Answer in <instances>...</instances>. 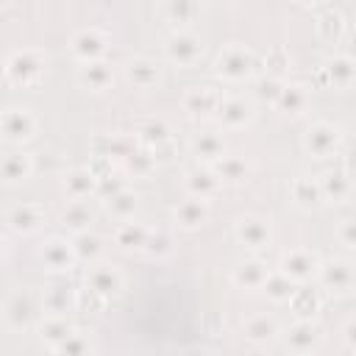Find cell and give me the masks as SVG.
I'll use <instances>...</instances> for the list:
<instances>
[{"mask_svg":"<svg viewBox=\"0 0 356 356\" xmlns=\"http://www.w3.org/2000/svg\"><path fill=\"white\" fill-rule=\"evenodd\" d=\"M117 242L122 248H142L147 242V231L139 228V225H134V222H122L120 231H117Z\"/></svg>","mask_w":356,"mask_h":356,"instance_id":"26","label":"cell"},{"mask_svg":"<svg viewBox=\"0 0 356 356\" xmlns=\"http://www.w3.org/2000/svg\"><path fill=\"white\" fill-rule=\"evenodd\" d=\"M86 284L95 289V292H100V295H117L120 289H122V275L114 270V267H95L89 275H86Z\"/></svg>","mask_w":356,"mask_h":356,"instance_id":"10","label":"cell"},{"mask_svg":"<svg viewBox=\"0 0 356 356\" xmlns=\"http://www.w3.org/2000/svg\"><path fill=\"white\" fill-rule=\"evenodd\" d=\"M6 323L11 325V328H22L25 325V320L31 317V306L25 303V298H22V292H17V295H11L8 298V303H6Z\"/></svg>","mask_w":356,"mask_h":356,"instance_id":"19","label":"cell"},{"mask_svg":"<svg viewBox=\"0 0 356 356\" xmlns=\"http://www.w3.org/2000/svg\"><path fill=\"white\" fill-rule=\"evenodd\" d=\"M44 61H47V58H44L39 50H17V53L6 61V75H8L14 83H19V86H31V83H36V81L42 78Z\"/></svg>","mask_w":356,"mask_h":356,"instance_id":"1","label":"cell"},{"mask_svg":"<svg viewBox=\"0 0 356 356\" xmlns=\"http://www.w3.org/2000/svg\"><path fill=\"white\" fill-rule=\"evenodd\" d=\"M334 145H337V128L334 125H328V122H317L314 128H309V134H306V147L314 153V156H328L331 150H334Z\"/></svg>","mask_w":356,"mask_h":356,"instance_id":"8","label":"cell"},{"mask_svg":"<svg viewBox=\"0 0 356 356\" xmlns=\"http://www.w3.org/2000/svg\"><path fill=\"white\" fill-rule=\"evenodd\" d=\"M167 53H170V58L178 61V64H192V61L197 58V53H200V44H197V39H192V36H186V33H178V36L170 39Z\"/></svg>","mask_w":356,"mask_h":356,"instance_id":"12","label":"cell"},{"mask_svg":"<svg viewBox=\"0 0 356 356\" xmlns=\"http://www.w3.org/2000/svg\"><path fill=\"white\" fill-rule=\"evenodd\" d=\"M245 337L253 339V342H267V339L275 337V325L267 317H253V320L245 323Z\"/></svg>","mask_w":356,"mask_h":356,"instance_id":"24","label":"cell"},{"mask_svg":"<svg viewBox=\"0 0 356 356\" xmlns=\"http://www.w3.org/2000/svg\"><path fill=\"white\" fill-rule=\"evenodd\" d=\"M6 222H8V228L17 231V234H31V231H36V228L42 225V209L33 206V203H19V206H14V209L8 211Z\"/></svg>","mask_w":356,"mask_h":356,"instance_id":"4","label":"cell"},{"mask_svg":"<svg viewBox=\"0 0 356 356\" xmlns=\"http://www.w3.org/2000/svg\"><path fill=\"white\" fill-rule=\"evenodd\" d=\"M345 339L356 348V320H350V323H348V328H345Z\"/></svg>","mask_w":356,"mask_h":356,"instance_id":"38","label":"cell"},{"mask_svg":"<svg viewBox=\"0 0 356 356\" xmlns=\"http://www.w3.org/2000/svg\"><path fill=\"white\" fill-rule=\"evenodd\" d=\"M328 72H331V81L337 78L339 83H348L356 75V61L353 58H334V61H328Z\"/></svg>","mask_w":356,"mask_h":356,"instance_id":"33","label":"cell"},{"mask_svg":"<svg viewBox=\"0 0 356 356\" xmlns=\"http://www.w3.org/2000/svg\"><path fill=\"white\" fill-rule=\"evenodd\" d=\"M72 248H75V256L78 259H95L100 253V239L92 236V234H81Z\"/></svg>","mask_w":356,"mask_h":356,"instance_id":"34","label":"cell"},{"mask_svg":"<svg viewBox=\"0 0 356 356\" xmlns=\"http://www.w3.org/2000/svg\"><path fill=\"white\" fill-rule=\"evenodd\" d=\"M72 331H75V328L64 320V314H50V317L42 323V339H44V342H50V348L61 345Z\"/></svg>","mask_w":356,"mask_h":356,"instance_id":"16","label":"cell"},{"mask_svg":"<svg viewBox=\"0 0 356 356\" xmlns=\"http://www.w3.org/2000/svg\"><path fill=\"white\" fill-rule=\"evenodd\" d=\"M236 239L245 245V248H264L270 242V225L261 220V217H242L236 222Z\"/></svg>","mask_w":356,"mask_h":356,"instance_id":"3","label":"cell"},{"mask_svg":"<svg viewBox=\"0 0 356 356\" xmlns=\"http://www.w3.org/2000/svg\"><path fill=\"white\" fill-rule=\"evenodd\" d=\"M220 117L234 128V125H239V122H245L248 120V106H245V100H228V103H220Z\"/></svg>","mask_w":356,"mask_h":356,"instance_id":"28","label":"cell"},{"mask_svg":"<svg viewBox=\"0 0 356 356\" xmlns=\"http://www.w3.org/2000/svg\"><path fill=\"white\" fill-rule=\"evenodd\" d=\"M89 209L83 206V200H70V206L64 209V225L70 222L72 228H83L89 222Z\"/></svg>","mask_w":356,"mask_h":356,"instance_id":"31","label":"cell"},{"mask_svg":"<svg viewBox=\"0 0 356 356\" xmlns=\"http://www.w3.org/2000/svg\"><path fill=\"white\" fill-rule=\"evenodd\" d=\"M248 67H250V56L242 47H228L217 58V72L220 75H228V78H242L248 72Z\"/></svg>","mask_w":356,"mask_h":356,"instance_id":"9","label":"cell"},{"mask_svg":"<svg viewBox=\"0 0 356 356\" xmlns=\"http://www.w3.org/2000/svg\"><path fill=\"white\" fill-rule=\"evenodd\" d=\"M108 206H114V211H117L120 217H125L128 211H134V209H136V200H134L131 195L120 192V195H114V197H111V203H108Z\"/></svg>","mask_w":356,"mask_h":356,"instance_id":"36","label":"cell"},{"mask_svg":"<svg viewBox=\"0 0 356 356\" xmlns=\"http://www.w3.org/2000/svg\"><path fill=\"white\" fill-rule=\"evenodd\" d=\"M217 181H220L217 175H211V172H200V170H197V172L189 175V189H192L197 197H206V195H211V192L217 189Z\"/></svg>","mask_w":356,"mask_h":356,"instance_id":"29","label":"cell"},{"mask_svg":"<svg viewBox=\"0 0 356 356\" xmlns=\"http://www.w3.org/2000/svg\"><path fill=\"white\" fill-rule=\"evenodd\" d=\"M314 270H317V259H314L312 253H306V250H292V253H286L284 261H281V273L289 275L292 281H303V278H309Z\"/></svg>","mask_w":356,"mask_h":356,"instance_id":"6","label":"cell"},{"mask_svg":"<svg viewBox=\"0 0 356 356\" xmlns=\"http://www.w3.org/2000/svg\"><path fill=\"white\" fill-rule=\"evenodd\" d=\"M195 153H200L203 159L214 161V159H222V139L214 136V134H200L195 142H192Z\"/></svg>","mask_w":356,"mask_h":356,"instance_id":"23","label":"cell"},{"mask_svg":"<svg viewBox=\"0 0 356 356\" xmlns=\"http://www.w3.org/2000/svg\"><path fill=\"white\" fill-rule=\"evenodd\" d=\"M3 178L8 181V184H17V181H25L28 175H31V156H25V153H8L6 159H3Z\"/></svg>","mask_w":356,"mask_h":356,"instance_id":"15","label":"cell"},{"mask_svg":"<svg viewBox=\"0 0 356 356\" xmlns=\"http://www.w3.org/2000/svg\"><path fill=\"white\" fill-rule=\"evenodd\" d=\"M267 270H264V264H259V261H248V264H242L239 270H236V284H242V286H250V289H256V286H264V281H267Z\"/></svg>","mask_w":356,"mask_h":356,"instance_id":"21","label":"cell"},{"mask_svg":"<svg viewBox=\"0 0 356 356\" xmlns=\"http://www.w3.org/2000/svg\"><path fill=\"white\" fill-rule=\"evenodd\" d=\"M78 81H81L83 86H89V89H95V92H100V89H106V83L111 81V72L106 70V64L83 61V67H81V72H78Z\"/></svg>","mask_w":356,"mask_h":356,"instance_id":"17","label":"cell"},{"mask_svg":"<svg viewBox=\"0 0 356 356\" xmlns=\"http://www.w3.org/2000/svg\"><path fill=\"white\" fill-rule=\"evenodd\" d=\"M128 75H131V81H136V86H150V83L159 78L156 67H153L150 61H145V58L131 61V64H128Z\"/></svg>","mask_w":356,"mask_h":356,"instance_id":"25","label":"cell"},{"mask_svg":"<svg viewBox=\"0 0 356 356\" xmlns=\"http://www.w3.org/2000/svg\"><path fill=\"white\" fill-rule=\"evenodd\" d=\"M245 172H248V164L242 159H228V156H222L220 170H217V175L225 178V181H242Z\"/></svg>","mask_w":356,"mask_h":356,"instance_id":"30","label":"cell"},{"mask_svg":"<svg viewBox=\"0 0 356 356\" xmlns=\"http://www.w3.org/2000/svg\"><path fill=\"white\" fill-rule=\"evenodd\" d=\"M33 131H36V122L28 114V108H6L3 111V136L8 142H25L33 136Z\"/></svg>","mask_w":356,"mask_h":356,"instance_id":"2","label":"cell"},{"mask_svg":"<svg viewBox=\"0 0 356 356\" xmlns=\"http://www.w3.org/2000/svg\"><path fill=\"white\" fill-rule=\"evenodd\" d=\"M323 281L334 292H348L356 284V270L348 261H331V264L323 267Z\"/></svg>","mask_w":356,"mask_h":356,"instance_id":"7","label":"cell"},{"mask_svg":"<svg viewBox=\"0 0 356 356\" xmlns=\"http://www.w3.org/2000/svg\"><path fill=\"white\" fill-rule=\"evenodd\" d=\"M167 17L175 25H192L197 17V0H167Z\"/></svg>","mask_w":356,"mask_h":356,"instance_id":"20","label":"cell"},{"mask_svg":"<svg viewBox=\"0 0 356 356\" xmlns=\"http://www.w3.org/2000/svg\"><path fill=\"white\" fill-rule=\"evenodd\" d=\"M320 195H323V186L312 184L306 175H300V178L292 184V197H295L300 206H317Z\"/></svg>","mask_w":356,"mask_h":356,"instance_id":"22","label":"cell"},{"mask_svg":"<svg viewBox=\"0 0 356 356\" xmlns=\"http://www.w3.org/2000/svg\"><path fill=\"white\" fill-rule=\"evenodd\" d=\"M106 47V39L97 28H89V31H81L75 39H72V53L81 58V61H97V56L103 53Z\"/></svg>","mask_w":356,"mask_h":356,"instance_id":"5","label":"cell"},{"mask_svg":"<svg viewBox=\"0 0 356 356\" xmlns=\"http://www.w3.org/2000/svg\"><path fill=\"white\" fill-rule=\"evenodd\" d=\"M300 3H314V0H300Z\"/></svg>","mask_w":356,"mask_h":356,"instance_id":"39","label":"cell"},{"mask_svg":"<svg viewBox=\"0 0 356 356\" xmlns=\"http://www.w3.org/2000/svg\"><path fill=\"white\" fill-rule=\"evenodd\" d=\"M72 256H75V248L67 245V242H61V239H50L42 248V259H44V264L50 270H67L70 261H72Z\"/></svg>","mask_w":356,"mask_h":356,"instance_id":"11","label":"cell"},{"mask_svg":"<svg viewBox=\"0 0 356 356\" xmlns=\"http://www.w3.org/2000/svg\"><path fill=\"white\" fill-rule=\"evenodd\" d=\"M317 339H320V331H317L312 323H298V325L289 331L286 345H289L292 350H312V348L317 345Z\"/></svg>","mask_w":356,"mask_h":356,"instance_id":"18","label":"cell"},{"mask_svg":"<svg viewBox=\"0 0 356 356\" xmlns=\"http://www.w3.org/2000/svg\"><path fill=\"white\" fill-rule=\"evenodd\" d=\"M92 345H89V337L83 334V331H72L61 345H56L53 350H58V353H86Z\"/></svg>","mask_w":356,"mask_h":356,"instance_id":"32","label":"cell"},{"mask_svg":"<svg viewBox=\"0 0 356 356\" xmlns=\"http://www.w3.org/2000/svg\"><path fill=\"white\" fill-rule=\"evenodd\" d=\"M175 220H178L181 228H197L206 220V203H203V197L195 195L192 200L181 203L178 211H175Z\"/></svg>","mask_w":356,"mask_h":356,"instance_id":"14","label":"cell"},{"mask_svg":"<svg viewBox=\"0 0 356 356\" xmlns=\"http://www.w3.org/2000/svg\"><path fill=\"white\" fill-rule=\"evenodd\" d=\"M92 189H95V175H92L89 170H72V172L64 178V192H67L72 200H83Z\"/></svg>","mask_w":356,"mask_h":356,"instance_id":"13","label":"cell"},{"mask_svg":"<svg viewBox=\"0 0 356 356\" xmlns=\"http://www.w3.org/2000/svg\"><path fill=\"white\" fill-rule=\"evenodd\" d=\"M348 189V178L342 175V172H331V175H325V181H323V195H342Z\"/></svg>","mask_w":356,"mask_h":356,"instance_id":"35","label":"cell"},{"mask_svg":"<svg viewBox=\"0 0 356 356\" xmlns=\"http://www.w3.org/2000/svg\"><path fill=\"white\" fill-rule=\"evenodd\" d=\"M339 239L348 245V248H356V220H345L339 225Z\"/></svg>","mask_w":356,"mask_h":356,"instance_id":"37","label":"cell"},{"mask_svg":"<svg viewBox=\"0 0 356 356\" xmlns=\"http://www.w3.org/2000/svg\"><path fill=\"white\" fill-rule=\"evenodd\" d=\"M264 289L275 298V300H286V298H292V278L289 275H284V273H278V275H267V281H264Z\"/></svg>","mask_w":356,"mask_h":356,"instance_id":"27","label":"cell"}]
</instances>
